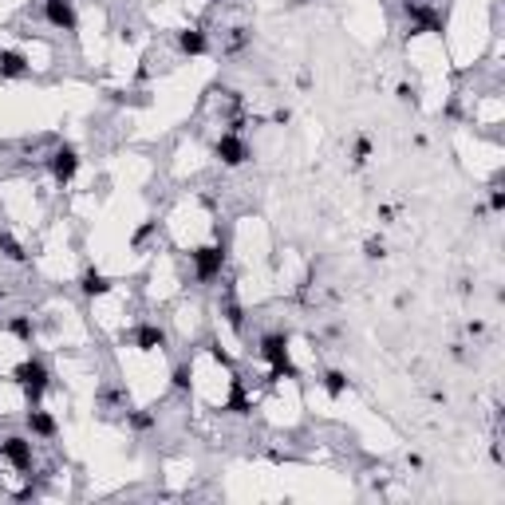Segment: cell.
<instances>
[{"instance_id": "6da1fadb", "label": "cell", "mask_w": 505, "mask_h": 505, "mask_svg": "<svg viewBox=\"0 0 505 505\" xmlns=\"http://www.w3.org/2000/svg\"><path fill=\"white\" fill-rule=\"evenodd\" d=\"M261 355L269 360V368H273V379H296L300 371H296V363H292V355H288V335H281V332H269L265 340H261Z\"/></svg>"}, {"instance_id": "7a4b0ae2", "label": "cell", "mask_w": 505, "mask_h": 505, "mask_svg": "<svg viewBox=\"0 0 505 505\" xmlns=\"http://www.w3.org/2000/svg\"><path fill=\"white\" fill-rule=\"evenodd\" d=\"M12 379H16V387L24 391L28 402H40V395L48 391V368H43L40 360H24L12 371Z\"/></svg>"}, {"instance_id": "3957f363", "label": "cell", "mask_w": 505, "mask_h": 505, "mask_svg": "<svg viewBox=\"0 0 505 505\" xmlns=\"http://www.w3.org/2000/svg\"><path fill=\"white\" fill-rule=\"evenodd\" d=\"M189 261H194V273H197V281H214V276L225 269V245H206V249H194V253H189Z\"/></svg>"}, {"instance_id": "277c9868", "label": "cell", "mask_w": 505, "mask_h": 505, "mask_svg": "<svg viewBox=\"0 0 505 505\" xmlns=\"http://www.w3.org/2000/svg\"><path fill=\"white\" fill-rule=\"evenodd\" d=\"M0 458H4V462H12L20 474H28V470H32V442H28V438H20V434H9L4 442H0Z\"/></svg>"}, {"instance_id": "5b68a950", "label": "cell", "mask_w": 505, "mask_h": 505, "mask_svg": "<svg viewBox=\"0 0 505 505\" xmlns=\"http://www.w3.org/2000/svg\"><path fill=\"white\" fill-rule=\"evenodd\" d=\"M48 166H52V178L56 182H71L79 170V155H76V146H56L52 158H48Z\"/></svg>"}, {"instance_id": "8992f818", "label": "cell", "mask_w": 505, "mask_h": 505, "mask_svg": "<svg viewBox=\"0 0 505 505\" xmlns=\"http://www.w3.org/2000/svg\"><path fill=\"white\" fill-rule=\"evenodd\" d=\"M43 16L60 32H76V4L71 0H43Z\"/></svg>"}, {"instance_id": "52a82bcc", "label": "cell", "mask_w": 505, "mask_h": 505, "mask_svg": "<svg viewBox=\"0 0 505 505\" xmlns=\"http://www.w3.org/2000/svg\"><path fill=\"white\" fill-rule=\"evenodd\" d=\"M214 150H217V158H222L225 166H241V162L249 158V146L241 142L237 135H222V138H217V146H214Z\"/></svg>"}, {"instance_id": "ba28073f", "label": "cell", "mask_w": 505, "mask_h": 505, "mask_svg": "<svg viewBox=\"0 0 505 505\" xmlns=\"http://www.w3.org/2000/svg\"><path fill=\"white\" fill-rule=\"evenodd\" d=\"M130 340H135L142 351H155V348H162V343H166V332H162V328H155V324H142Z\"/></svg>"}, {"instance_id": "9c48e42d", "label": "cell", "mask_w": 505, "mask_h": 505, "mask_svg": "<svg viewBox=\"0 0 505 505\" xmlns=\"http://www.w3.org/2000/svg\"><path fill=\"white\" fill-rule=\"evenodd\" d=\"M28 430L36 438H56V419L48 411H28Z\"/></svg>"}, {"instance_id": "30bf717a", "label": "cell", "mask_w": 505, "mask_h": 505, "mask_svg": "<svg viewBox=\"0 0 505 505\" xmlns=\"http://www.w3.org/2000/svg\"><path fill=\"white\" fill-rule=\"evenodd\" d=\"M0 76H9V79L28 76V60L20 52H0Z\"/></svg>"}, {"instance_id": "8fae6325", "label": "cell", "mask_w": 505, "mask_h": 505, "mask_svg": "<svg viewBox=\"0 0 505 505\" xmlns=\"http://www.w3.org/2000/svg\"><path fill=\"white\" fill-rule=\"evenodd\" d=\"M178 48L186 56H202L206 52V32H197V28H186V32L178 36Z\"/></svg>"}, {"instance_id": "7c38bea8", "label": "cell", "mask_w": 505, "mask_h": 505, "mask_svg": "<svg viewBox=\"0 0 505 505\" xmlns=\"http://www.w3.org/2000/svg\"><path fill=\"white\" fill-rule=\"evenodd\" d=\"M103 292H111V281H107L99 269H87L83 273V296H103Z\"/></svg>"}, {"instance_id": "4fadbf2b", "label": "cell", "mask_w": 505, "mask_h": 505, "mask_svg": "<svg viewBox=\"0 0 505 505\" xmlns=\"http://www.w3.org/2000/svg\"><path fill=\"white\" fill-rule=\"evenodd\" d=\"M324 391L332 395V399H340V395L348 391V375H343V371H324Z\"/></svg>"}, {"instance_id": "5bb4252c", "label": "cell", "mask_w": 505, "mask_h": 505, "mask_svg": "<svg viewBox=\"0 0 505 505\" xmlns=\"http://www.w3.org/2000/svg\"><path fill=\"white\" fill-rule=\"evenodd\" d=\"M0 257L9 261H24V249H20L16 237H9V233H0Z\"/></svg>"}, {"instance_id": "9a60e30c", "label": "cell", "mask_w": 505, "mask_h": 505, "mask_svg": "<svg viewBox=\"0 0 505 505\" xmlns=\"http://www.w3.org/2000/svg\"><path fill=\"white\" fill-rule=\"evenodd\" d=\"M9 332L20 335V340H32V320H28V316H12L9 320Z\"/></svg>"}, {"instance_id": "2e32d148", "label": "cell", "mask_w": 505, "mask_h": 505, "mask_svg": "<svg viewBox=\"0 0 505 505\" xmlns=\"http://www.w3.org/2000/svg\"><path fill=\"white\" fill-rule=\"evenodd\" d=\"M189 379H194V368H189V363H178V368H174V387H178V391H186Z\"/></svg>"}, {"instance_id": "e0dca14e", "label": "cell", "mask_w": 505, "mask_h": 505, "mask_svg": "<svg viewBox=\"0 0 505 505\" xmlns=\"http://www.w3.org/2000/svg\"><path fill=\"white\" fill-rule=\"evenodd\" d=\"M363 249H368V261H383V257H387V245H383L379 237H371Z\"/></svg>"}, {"instance_id": "ac0fdd59", "label": "cell", "mask_w": 505, "mask_h": 505, "mask_svg": "<svg viewBox=\"0 0 505 505\" xmlns=\"http://www.w3.org/2000/svg\"><path fill=\"white\" fill-rule=\"evenodd\" d=\"M130 427H135V430H150V427H155V415H130Z\"/></svg>"}, {"instance_id": "d6986e66", "label": "cell", "mask_w": 505, "mask_h": 505, "mask_svg": "<svg viewBox=\"0 0 505 505\" xmlns=\"http://www.w3.org/2000/svg\"><path fill=\"white\" fill-rule=\"evenodd\" d=\"M368 155H371V142L360 138V142H355V162H368Z\"/></svg>"}, {"instance_id": "ffe728a7", "label": "cell", "mask_w": 505, "mask_h": 505, "mask_svg": "<svg viewBox=\"0 0 505 505\" xmlns=\"http://www.w3.org/2000/svg\"><path fill=\"white\" fill-rule=\"evenodd\" d=\"M489 206H494L497 214H501V209H505V194H501V189H494V194H489Z\"/></svg>"}, {"instance_id": "44dd1931", "label": "cell", "mask_w": 505, "mask_h": 505, "mask_svg": "<svg viewBox=\"0 0 505 505\" xmlns=\"http://www.w3.org/2000/svg\"><path fill=\"white\" fill-rule=\"evenodd\" d=\"M217 4H229V0H217Z\"/></svg>"}]
</instances>
